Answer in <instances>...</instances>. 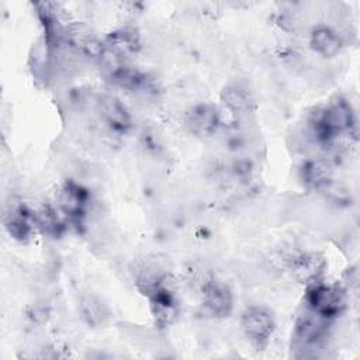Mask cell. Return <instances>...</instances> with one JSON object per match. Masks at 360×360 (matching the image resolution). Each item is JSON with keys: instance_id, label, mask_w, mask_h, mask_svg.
<instances>
[{"instance_id": "cell-1", "label": "cell", "mask_w": 360, "mask_h": 360, "mask_svg": "<svg viewBox=\"0 0 360 360\" xmlns=\"http://www.w3.org/2000/svg\"><path fill=\"white\" fill-rule=\"evenodd\" d=\"M305 307L332 322L346 307L345 290L336 284L328 285L322 281L308 285Z\"/></svg>"}, {"instance_id": "cell-2", "label": "cell", "mask_w": 360, "mask_h": 360, "mask_svg": "<svg viewBox=\"0 0 360 360\" xmlns=\"http://www.w3.org/2000/svg\"><path fill=\"white\" fill-rule=\"evenodd\" d=\"M240 325L246 339L256 349H264L276 329L273 314L267 308L259 305L246 308V311L242 314Z\"/></svg>"}, {"instance_id": "cell-3", "label": "cell", "mask_w": 360, "mask_h": 360, "mask_svg": "<svg viewBox=\"0 0 360 360\" xmlns=\"http://www.w3.org/2000/svg\"><path fill=\"white\" fill-rule=\"evenodd\" d=\"M202 304L212 316L224 318L233 308V294L224 281L211 278L202 285Z\"/></svg>"}, {"instance_id": "cell-4", "label": "cell", "mask_w": 360, "mask_h": 360, "mask_svg": "<svg viewBox=\"0 0 360 360\" xmlns=\"http://www.w3.org/2000/svg\"><path fill=\"white\" fill-rule=\"evenodd\" d=\"M87 202H89L87 190L73 181L65 183L58 194L59 211L65 217H68L70 221H75V222H79L83 218Z\"/></svg>"}, {"instance_id": "cell-5", "label": "cell", "mask_w": 360, "mask_h": 360, "mask_svg": "<svg viewBox=\"0 0 360 360\" xmlns=\"http://www.w3.org/2000/svg\"><path fill=\"white\" fill-rule=\"evenodd\" d=\"M221 124L219 112L215 105L210 103H201L194 105L186 117V125L188 131L197 136H211L217 132Z\"/></svg>"}, {"instance_id": "cell-6", "label": "cell", "mask_w": 360, "mask_h": 360, "mask_svg": "<svg viewBox=\"0 0 360 360\" xmlns=\"http://www.w3.org/2000/svg\"><path fill=\"white\" fill-rule=\"evenodd\" d=\"M150 311L158 325L166 326L173 322L177 315V301L174 294L166 284H160L150 294H148Z\"/></svg>"}, {"instance_id": "cell-7", "label": "cell", "mask_w": 360, "mask_h": 360, "mask_svg": "<svg viewBox=\"0 0 360 360\" xmlns=\"http://www.w3.org/2000/svg\"><path fill=\"white\" fill-rule=\"evenodd\" d=\"M309 45L315 53L322 58H333L336 56L342 46L343 39L340 34L329 25H315L309 34Z\"/></svg>"}, {"instance_id": "cell-8", "label": "cell", "mask_w": 360, "mask_h": 360, "mask_svg": "<svg viewBox=\"0 0 360 360\" xmlns=\"http://www.w3.org/2000/svg\"><path fill=\"white\" fill-rule=\"evenodd\" d=\"M98 110L104 122L115 132H125L131 127V115L125 105L114 96L105 94L98 101Z\"/></svg>"}, {"instance_id": "cell-9", "label": "cell", "mask_w": 360, "mask_h": 360, "mask_svg": "<svg viewBox=\"0 0 360 360\" xmlns=\"http://www.w3.org/2000/svg\"><path fill=\"white\" fill-rule=\"evenodd\" d=\"M105 52L114 55L115 58H122L134 53L139 49V35L134 28H121L105 37L103 41Z\"/></svg>"}, {"instance_id": "cell-10", "label": "cell", "mask_w": 360, "mask_h": 360, "mask_svg": "<svg viewBox=\"0 0 360 360\" xmlns=\"http://www.w3.org/2000/svg\"><path fill=\"white\" fill-rule=\"evenodd\" d=\"M332 165L325 159H309L301 167V180L309 188H329L332 183Z\"/></svg>"}, {"instance_id": "cell-11", "label": "cell", "mask_w": 360, "mask_h": 360, "mask_svg": "<svg viewBox=\"0 0 360 360\" xmlns=\"http://www.w3.org/2000/svg\"><path fill=\"white\" fill-rule=\"evenodd\" d=\"M4 226L14 239L25 240L30 238L32 228L35 226L34 214L24 205L13 207L4 215Z\"/></svg>"}, {"instance_id": "cell-12", "label": "cell", "mask_w": 360, "mask_h": 360, "mask_svg": "<svg viewBox=\"0 0 360 360\" xmlns=\"http://www.w3.org/2000/svg\"><path fill=\"white\" fill-rule=\"evenodd\" d=\"M221 98H222V103L226 105V108L236 115L248 114L255 108V100L252 93L240 84L226 86L222 90Z\"/></svg>"}, {"instance_id": "cell-13", "label": "cell", "mask_w": 360, "mask_h": 360, "mask_svg": "<svg viewBox=\"0 0 360 360\" xmlns=\"http://www.w3.org/2000/svg\"><path fill=\"white\" fill-rule=\"evenodd\" d=\"M59 212L60 211H56L49 205L39 208L37 212H34L35 226L39 228L46 235H51V236L59 235L65 225L62 218L59 217Z\"/></svg>"}]
</instances>
